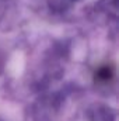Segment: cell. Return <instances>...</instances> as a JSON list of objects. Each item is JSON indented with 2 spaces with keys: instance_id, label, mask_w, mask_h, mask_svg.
<instances>
[{
  "instance_id": "cell-1",
  "label": "cell",
  "mask_w": 119,
  "mask_h": 121,
  "mask_svg": "<svg viewBox=\"0 0 119 121\" xmlns=\"http://www.w3.org/2000/svg\"><path fill=\"white\" fill-rule=\"evenodd\" d=\"M95 76H97L98 80L107 82V80H109V79L112 78V69H111L109 66H102V68H99V69L97 70Z\"/></svg>"
}]
</instances>
